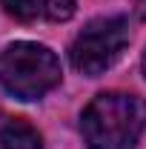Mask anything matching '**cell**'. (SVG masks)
I'll return each mask as SVG.
<instances>
[{
  "instance_id": "cell-6",
  "label": "cell",
  "mask_w": 146,
  "mask_h": 149,
  "mask_svg": "<svg viewBox=\"0 0 146 149\" xmlns=\"http://www.w3.org/2000/svg\"><path fill=\"white\" fill-rule=\"evenodd\" d=\"M74 15V0H49L46 3V17L49 20H69Z\"/></svg>"
},
{
  "instance_id": "cell-8",
  "label": "cell",
  "mask_w": 146,
  "mask_h": 149,
  "mask_svg": "<svg viewBox=\"0 0 146 149\" xmlns=\"http://www.w3.org/2000/svg\"><path fill=\"white\" fill-rule=\"evenodd\" d=\"M143 74H146V52H143Z\"/></svg>"
},
{
  "instance_id": "cell-2",
  "label": "cell",
  "mask_w": 146,
  "mask_h": 149,
  "mask_svg": "<svg viewBox=\"0 0 146 149\" xmlns=\"http://www.w3.org/2000/svg\"><path fill=\"white\" fill-rule=\"evenodd\" d=\"M60 60L49 46L20 40L0 52V86L17 100H37L60 83Z\"/></svg>"
},
{
  "instance_id": "cell-4",
  "label": "cell",
  "mask_w": 146,
  "mask_h": 149,
  "mask_svg": "<svg viewBox=\"0 0 146 149\" xmlns=\"http://www.w3.org/2000/svg\"><path fill=\"white\" fill-rule=\"evenodd\" d=\"M0 149H43V141L32 123L9 120L0 129Z\"/></svg>"
},
{
  "instance_id": "cell-7",
  "label": "cell",
  "mask_w": 146,
  "mask_h": 149,
  "mask_svg": "<svg viewBox=\"0 0 146 149\" xmlns=\"http://www.w3.org/2000/svg\"><path fill=\"white\" fill-rule=\"evenodd\" d=\"M135 9H138L140 20H146V0H135Z\"/></svg>"
},
{
  "instance_id": "cell-3",
  "label": "cell",
  "mask_w": 146,
  "mask_h": 149,
  "mask_svg": "<svg viewBox=\"0 0 146 149\" xmlns=\"http://www.w3.org/2000/svg\"><path fill=\"white\" fill-rule=\"evenodd\" d=\"M129 43V20L126 17H97L74 37L72 66L86 77H97L123 55Z\"/></svg>"
},
{
  "instance_id": "cell-5",
  "label": "cell",
  "mask_w": 146,
  "mask_h": 149,
  "mask_svg": "<svg viewBox=\"0 0 146 149\" xmlns=\"http://www.w3.org/2000/svg\"><path fill=\"white\" fill-rule=\"evenodd\" d=\"M6 15L9 17L20 20V23H29V20L46 17V3L49 0H0Z\"/></svg>"
},
{
  "instance_id": "cell-1",
  "label": "cell",
  "mask_w": 146,
  "mask_h": 149,
  "mask_svg": "<svg viewBox=\"0 0 146 149\" xmlns=\"http://www.w3.org/2000/svg\"><path fill=\"white\" fill-rule=\"evenodd\" d=\"M146 129V100L126 92H103L83 109L80 132L89 149H135Z\"/></svg>"
}]
</instances>
